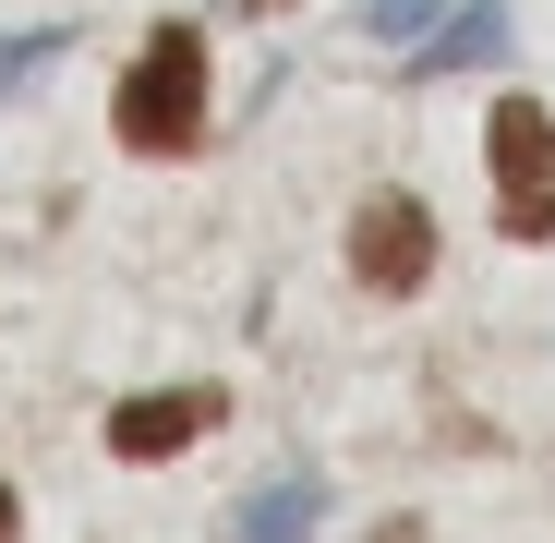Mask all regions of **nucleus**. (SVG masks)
<instances>
[{"mask_svg":"<svg viewBox=\"0 0 555 543\" xmlns=\"http://www.w3.org/2000/svg\"><path fill=\"white\" fill-rule=\"evenodd\" d=\"M109 121H121L133 157H181V145L206 133V37H194V25H157L145 61L121 73V109H109Z\"/></svg>","mask_w":555,"mask_h":543,"instance_id":"1","label":"nucleus"},{"mask_svg":"<svg viewBox=\"0 0 555 543\" xmlns=\"http://www.w3.org/2000/svg\"><path fill=\"white\" fill-rule=\"evenodd\" d=\"M483 157H495V194H507V242H555V109L543 98H495Z\"/></svg>","mask_w":555,"mask_h":543,"instance_id":"2","label":"nucleus"},{"mask_svg":"<svg viewBox=\"0 0 555 543\" xmlns=\"http://www.w3.org/2000/svg\"><path fill=\"white\" fill-rule=\"evenodd\" d=\"M350 279H362V290H423V279H435V218H423L411 194H362V218H350Z\"/></svg>","mask_w":555,"mask_h":543,"instance_id":"3","label":"nucleus"},{"mask_svg":"<svg viewBox=\"0 0 555 543\" xmlns=\"http://www.w3.org/2000/svg\"><path fill=\"white\" fill-rule=\"evenodd\" d=\"M218 411H230L218 387H145V399L109 411V447H121V460H169V447H194Z\"/></svg>","mask_w":555,"mask_h":543,"instance_id":"4","label":"nucleus"},{"mask_svg":"<svg viewBox=\"0 0 555 543\" xmlns=\"http://www.w3.org/2000/svg\"><path fill=\"white\" fill-rule=\"evenodd\" d=\"M507 49V13H495V0H483V13H459L435 49H423V73H459V61H495Z\"/></svg>","mask_w":555,"mask_h":543,"instance_id":"5","label":"nucleus"},{"mask_svg":"<svg viewBox=\"0 0 555 543\" xmlns=\"http://www.w3.org/2000/svg\"><path fill=\"white\" fill-rule=\"evenodd\" d=\"M302 507H314L302 483H291V495H254V543H302Z\"/></svg>","mask_w":555,"mask_h":543,"instance_id":"6","label":"nucleus"},{"mask_svg":"<svg viewBox=\"0 0 555 543\" xmlns=\"http://www.w3.org/2000/svg\"><path fill=\"white\" fill-rule=\"evenodd\" d=\"M0 543H13V483H0Z\"/></svg>","mask_w":555,"mask_h":543,"instance_id":"7","label":"nucleus"},{"mask_svg":"<svg viewBox=\"0 0 555 543\" xmlns=\"http://www.w3.org/2000/svg\"><path fill=\"white\" fill-rule=\"evenodd\" d=\"M375 543H423V531H411V519H399V531H375Z\"/></svg>","mask_w":555,"mask_h":543,"instance_id":"8","label":"nucleus"},{"mask_svg":"<svg viewBox=\"0 0 555 543\" xmlns=\"http://www.w3.org/2000/svg\"><path fill=\"white\" fill-rule=\"evenodd\" d=\"M254 13H278V0H254Z\"/></svg>","mask_w":555,"mask_h":543,"instance_id":"9","label":"nucleus"}]
</instances>
